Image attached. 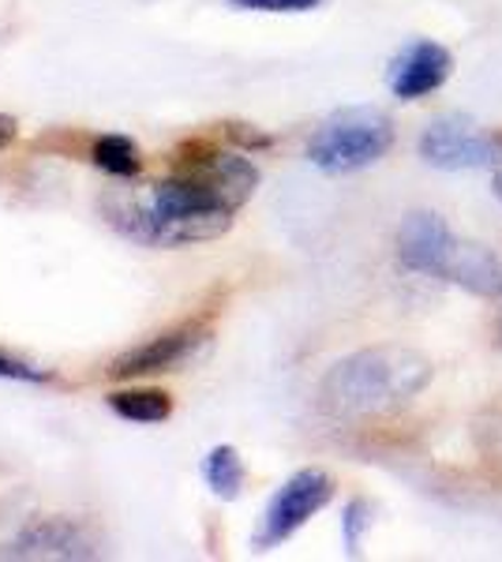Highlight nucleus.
Returning a JSON list of instances; mask_svg holds the SVG:
<instances>
[{
    "label": "nucleus",
    "mask_w": 502,
    "mask_h": 562,
    "mask_svg": "<svg viewBox=\"0 0 502 562\" xmlns=\"http://www.w3.org/2000/svg\"><path fill=\"white\" fill-rule=\"evenodd\" d=\"M432 383V364L416 349L376 346L337 360L319 383V405L337 420H368L409 405Z\"/></svg>",
    "instance_id": "1"
},
{
    "label": "nucleus",
    "mask_w": 502,
    "mask_h": 562,
    "mask_svg": "<svg viewBox=\"0 0 502 562\" xmlns=\"http://www.w3.org/2000/svg\"><path fill=\"white\" fill-rule=\"evenodd\" d=\"M230 206L217 195H210L199 180L172 173L161 184H150L147 192L132 195L127 203H113V217L124 222L132 237L161 244V248H180V244H203L222 237L233 225Z\"/></svg>",
    "instance_id": "2"
},
{
    "label": "nucleus",
    "mask_w": 502,
    "mask_h": 562,
    "mask_svg": "<svg viewBox=\"0 0 502 562\" xmlns=\"http://www.w3.org/2000/svg\"><path fill=\"white\" fill-rule=\"evenodd\" d=\"M394 143V124L387 113L368 105L342 109L331 121L319 124V132L308 143V158L323 173H356V169L376 166Z\"/></svg>",
    "instance_id": "3"
},
{
    "label": "nucleus",
    "mask_w": 502,
    "mask_h": 562,
    "mask_svg": "<svg viewBox=\"0 0 502 562\" xmlns=\"http://www.w3.org/2000/svg\"><path fill=\"white\" fill-rule=\"evenodd\" d=\"M420 158L432 169L461 173V169H491L502 166V139L491 132H480L472 121L450 113L427 124L420 135Z\"/></svg>",
    "instance_id": "4"
},
{
    "label": "nucleus",
    "mask_w": 502,
    "mask_h": 562,
    "mask_svg": "<svg viewBox=\"0 0 502 562\" xmlns=\"http://www.w3.org/2000/svg\"><path fill=\"white\" fill-rule=\"evenodd\" d=\"M334 498V480L323 469H300L278 487V495L270 498L267 514H263V529L255 532L259 548H274V543L289 540L297 529H304L308 521L323 510Z\"/></svg>",
    "instance_id": "5"
},
{
    "label": "nucleus",
    "mask_w": 502,
    "mask_h": 562,
    "mask_svg": "<svg viewBox=\"0 0 502 562\" xmlns=\"http://www.w3.org/2000/svg\"><path fill=\"white\" fill-rule=\"evenodd\" d=\"M427 274L450 281V285H458L472 296H499L502 293V262L491 256L483 244L458 240L454 233H446V240L439 244V251H435Z\"/></svg>",
    "instance_id": "6"
},
{
    "label": "nucleus",
    "mask_w": 502,
    "mask_h": 562,
    "mask_svg": "<svg viewBox=\"0 0 502 562\" xmlns=\"http://www.w3.org/2000/svg\"><path fill=\"white\" fill-rule=\"evenodd\" d=\"M454 71L450 49L439 42H413L405 53L390 65V90L401 102H420V98L435 94Z\"/></svg>",
    "instance_id": "7"
},
{
    "label": "nucleus",
    "mask_w": 502,
    "mask_h": 562,
    "mask_svg": "<svg viewBox=\"0 0 502 562\" xmlns=\"http://www.w3.org/2000/svg\"><path fill=\"white\" fill-rule=\"evenodd\" d=\"M199 341H203V330H199V326H180V330L158 334V338L143 341V346L127 349L124 357H116L113 368H109V375L113 379L161 375V371H172L177 364H185Z\"/></svg>",
    "instance_id": "8"
},
{
    "label": "nucleus",
    "mask_w": 502,
    "mask_h": 562,
    "mask_svg": "<svg viewBox=\"0 0 502 562\" xmlns=\"http://www.w3.org/2000/svg\"><path fill=\"white\" fill-rule=\"evenodd\" d=\"M4 559H90V540L64 518H42L0 551Z\"/></svg>",
    "instance_id": "9"
},
{
    "label": "nucleus",
    "mask_w": 502,
    "mask_h": 562,
    "mask_svg": "<svg viewBox=\"0 0 502 562\" xmlns=\"http://www.w3.org/2000/svg\"><path fill=\"white\" fill-rule=\"evenodd\" d=\"M116 416L132 424H161L172 416V397L166 390H121V394L109 397Z\"/></svg>",
    "instance_id": "10"
},
{
    "label": "nucleus",
    "mask_w": 502,
    "mask_h": 562,
    "mask_svg": "<svg viewBox=\"0 0 502 562\" xmlns=\"http://www.w3.org/2000/svg\"><path fill=\"white\" fill-rule=\"evenodd\" d=\"M203 476H207V484L214 495L236 498L244 487V461L233 447H214L203 461Z\"/></svg>",
    "instance_id": "11"
},
{
    "label": "nucleus",
    "mask_w": 502,
    "mask_h": 562,
    "mask_svg": "<svg viewBox=\"0 0 502 562\" xmlns=\"http://www.w3.org/2000/svg\"><path fill=\"white\" fill-rule=\"evenodd\" d=\"M90 158H94L98 169H105V173H113V177H135L143 166L140 147H135L127 135H102V139H94Z\"/></svg>",
    "instance_id": "12"
},
{
    "label": "nucleus",
    "mask_w": 502,
    "mask_h": 562,
    "mask_svg": "<svg viewBox=\"0 0 502 562\" xmlns=\"http://www.w3.org/2000/svg\"><path fill=\"white\" fill-rule=\"evenodd\" d=\"M368 529H371V506L364 498H356V503L345 506V548L360 551V540Z\"/></svg>",
    "instance_id": "13"
},
{
    "label": "nucleus",
    "mask_w": 502,
    "mask_h": 562,
    "mask_svg": "<svg viewBox=\"0 0 502 562\" xmlns=\"http://www.w3.org/2000/svg\"><path fill=\"white\" fill-rule=\"evenodd\" d=\"M244 12H312L319 0H230Z\"/></svg>",
    "instance_id": "14"
},
{
    "label": "nucleus",
    "mask_w": 502,
    "mask_h": 562,
    "mask_svg": "<svg viewBox=\"0 0 502 562\" xmlns=\"http://www.w3.org/2000/svg\"><path fill=\"white\" fill-rule=\"evenodd\" d=\"M0 379H23V383H38V379H45V375H42V371L26 368V364H20V360H12V357H4V352H0Z\"/></svg>",
    "instance_id": "15"
},
{
    "label": "nucleus",
    "mask_w": 502,
    "mask_h": 562,
    "mask_svg": "<svg viewBox=\"0 0 502 562\" xmlns=\"http://www.w3.org/2000/svg\"><path fill=\"white\" fill-rule=\"evenodd\" d=\"M12 139H15V121L12 116H0V150H4Z\"/></svg>",
    "instance_id": "16"
},
{
    "label": "nucleus",
    "mask_w": 502,
    "mask_h": 562,
    "mask_svg": "<svg viewBox=\"0 0 502 562\" xmlns=\"http://www.w3.org/2000/svg\"><path fill=\"white\" fill-rule=\"evenodd\" d=\"M495 334H499V346H502V293H499V319H495Z\"/></svg>",
    "instance_id": "17"
},
{
    "label": "nucleus",
    "mask_w": 502,
    "mask_h": 562,
    "mask_svg": "<svg viewBox=\"0 0 502 562\" xmlns=\"http://www.w3.org/2000/svg\"><path fill=\"white\" fill-rule=\"evenodd\" d=\"M491 188H495V195H499V203H502V173L495 177V184H491Z\"/></svg>",
    "instance_id": "18"
}]
</instances>
